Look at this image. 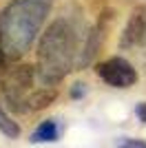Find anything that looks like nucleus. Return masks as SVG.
<instances>
[{
	"label": "nucleus",
	"mask_w": 146,
	"mask_h": 148,
	"mask_svg": "<svg viewBox=\"0 0 146 148\" xmlns=\"http://www.w3.org/2000/svg\"><path fill=\"white\" fill-rule=\"evenodd\" d=\"M58 137H60V126H58V122H55V119H44V122H40V126L33 130L31 142L33 144L58 142Z\"/></svg>",
	"instance_id": "nucleus-6"
},
{
	"label": "nucleus",
	"mask_w": 146,
	"mask_h": 148,
	"mask_svg": "<svg viewBox=\"0 0 146 148\" xmlns=\"http://www.w3.org/2000/svg\"><path fill=\"white\" fill-rule=\"evenodd\" d=\"M144 36H146V11H137L133 13V18L128 20V27L124 31V47H135V44H144Z\"/></svg>",
	"instance_id": "nucleus-5"
},
{
	"label": "nucleus",
	"mask_w": 146,
	"mask_h": 148,
	"mask_svg": "<svg viewBox=\"0 0 146 148\" xmlns=\"http://www.w3.org/2000/svg\"><path fill=\"white\" fill-rule=\"evenodd\" d=\"M51 0H11L0 16V51L5 62H13L29 51L42 29Z\"/></svg>",
	"instance_id": "nucleus-1"
},
{
	"label": "nucleus",
	"mask_w": 146,
	"mask_h": 148,
	"mask_svg": "<svg viewBox=\"0 0 146 148\" xmlns=\"http://www.w3.org/2000/svg\"><path fill=\"white\" fill-rule=\"evenodd\" d=\"M80 47L78 31L69 20H55L49 25L38 47V75L42 84H55L75 69Z\"/></svg>",
	"instance_id": "nucleus-2"
},
{
	"label": "nucleus",
	"mask_w": 146,
	"mask_h": 148,
	"mask_svg": "<svg viewBox=\"0 0 146 148\" xmlns=\"http://www.w3.org/2000/svg\"><path fill=\"white\" fill-rule=\"evenodd\" d=\"M144 44H146V36H144Z\"/></svg>",
	"instance_id": "nucleus-11"
},
{
	"label": "nucleus",
	"mask_w": 146,
	"mask_h": 148,
	"mask_svg": "<svg viewBox=\"0 0 146 148\" xmlns=\"http://www.w3.org/2000/svg\"><path fill=\"white\" fill-rule=\"evenodd\" d=\"M117 148H146V142H144V139L122 137V139H117Z\"/></svg>",
	"instance_id": "nucleus-8"
},
{
	"label": "nucleus",
	"mask_w": 146,
	"mask_h": 148,
	"mask_svg": "<svg viewBox=\"0 0 146 148\" xmlns=\"http://www.w3.org/2000/svg\"><path fill=\"white\" fill-rule=\"evenodd\" d=\"M84 84H75V88H73V93H71V95H73V97H80V95H84Z\"/></svg>",
	"instance_id": "nucleus-10"
},
{
	"label": "nucleus",
	"mask_w": 146,
	"mask_h": 148,
	"mask_svg": "<svg viewBox=\"0 0 146 148\" xmlns=\"http://www.w3.org/2000/svg\"><path fill=\"white\" fill-rule=\"evenodd\" d=\"M102 27H95L86 33L84 42L80 47V53H78V62H75V69H84L91 64V60L95 58V53L100 51V44H102Z\"/></svg>",
	"instance_id": "nucleus-4"
},
{
	"label": "nucleus",
	"mask_w": 146,
	"mask_h": 148,
	"mask_svg": "<svg viewBox=\"0 0 146 148\" xmlns=\"http://www.w3.org/2000/svg\"><path fill=\"white\" fill-rule=\"evenodd\" d=\"M95 71L109 86H115V88H128L137 82L135 69L131 66V62H126L124 58H111V60L97 64Z\"/></svg>",
	"instance_id": "nucleus-3"
},
{
	"label": "nucleus",
	"mask_w": 146,
	"mask_h": 148,
	"mask_svg": "<svg viewBox=\"0 0 146 148\" xmlns=\"http://www.w3.org/2000/svg\"><path fill=\"white\" fill-rule=\"evenodd\" d=\"M0 133L7 135V137H11V139H16V137L20 135V126L13 122V119L9 117L2 108H0Z\"/></svg>",
	"instance_id": "nucleus-7"
},
{
	"label": "nucleus",
	"mask_w": 146,
	"mask_h": 148,
	"mask_svg": "<svg viewBox=\"0 0 146 148\" xmlns=\"http://www.w3.org/2000/svg\"><path fill=\"white\" fill-rule=\"evenodd\" d=\"M135 113H137V117H140L142 122H146V104H140L135 108Z\"/></svg>",
	"instance_id": "nucleus-9"
}]
</instances>
